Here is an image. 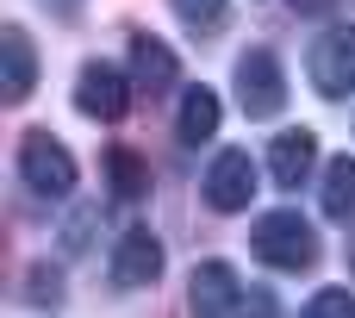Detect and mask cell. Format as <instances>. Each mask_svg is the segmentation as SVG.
<instances>
[{
	"instance_id": "6da1fadb",
	"label": "cell",
	"mask_w": 355,
	"mask_h": 318,
	"mask_svg": "<svg viewBox=\"0 0 355 318\" xmlns=\"http://www.w3.org/2000/svg\"><path fill=\"white\" fill-rule=\"evenodd\" d=\"M250 250H256V262H268V269H281V275H300V269L318 262V231H312L306 212L281 206V212H262V219L250 225Z\"/></svg>"
},
{
	"instance_id": "5bb4252c",
	"label": "cell",
	"mask_w": 355,
	"mask_h": 318,
	"mask_svg": "<svg viewBox=\"0 0 355 318\" xmlns=\"http://www.w3.org/2000/svg\"><path fill=\"white\" fill-rule=\"evenodd\" d=\"M324 219H355V156L324 162V194H318Z\"/></svg>"
},
{
	"instance_id": "30bf717a",
	"label": "cell",
	"mask_w": 355,
	"mask_h": 318,
	"mask_svg": "<svg viewBox=\"0 0 355 318\" xmlns=\"http://www.w3.org/2000/svg\"><path fill=\"white\" fill-rule=\"evenodd\" d=\"M312 162H318V137H312L306 125H293V131H281V137L268 144V175H275V187H287V194L312 175Z\"/></svg>"
},
{
	"instance_id": "ba28073f",
	"label": "cell",
	"mask_w": 355,
	"mask_h": 318,
	"mask_svg": "<svg viewBox=\"0 0 355 318\" xmlns=\"http://www.w3.org/2000/svg\"><path fill=\"white\" fill-rule=\"evenodd\" d=\"M106 275H112V287H150V281L162 275V237L144 231V225H131V231L112 244Z\"/></svg>"
},
{
	"instance_id": "52a82bcc",
	"label": "cell",
	"mask_w": 355,
	"mask_h": 318,
	"mask_svg": "<svg viewBox=\"0 0 355 318\" xmlns=\"http://www.w3.org/2000/svg\"><path fill=\"white\" fill-rule=\"evenodd\" d=\"M243 281H237V269L231 262H193V275H187V312L193 318H231L243 306Z\"/></svg>"
},
{
	"instance_id": "44dd1931",
	"label": "cell",
	"mask_w": 355,
	"mask_h": 318,
	"mask_svg": "<svg viewBox=\"0 0 355 318\" xmlns=\"http://www.w3.org/2000/svg\"><path fill=\"white\" fill-rule=\"evenodd\" d=\"M349 269H355V250H349Z\"/></svg>"
},
{
	"instance_id": "5b68a950",
	"label": "cell",
	"mask_w": 355,
	"mask_h": 318,
	"mask_svg": "<svg viewBox=\"0 0 355 318\" xmlns=\"http://www.w3.org/2000/svg\"><path fill=\"white\" fill-rule=\"evenodd\" d=\"M131 81L112 69V62H87L81 75H75V112L81 119H100V125H112V119H125V106H131Z\"/></svg>"
},
{
	"instance_id": "e0dca14e",
	"label": "cell",
	"mask_w": 355,
	"mask_h": 318,
	"mask_svg": "<svg viewBox=\"0 0 355 318\" xmlns=\"http://www.w3.org/2000/svg\"><path fill=\"white\" fill-rule=\"evenodd\" d=\"M25 300H37V306H56V300H62V275H56L50 262H37V269L25 275Z\"/></svg>"
},
{
	"instance_id": "8fae6325",
	"label": "cell",
	"mask_w": 355,
	"mask_h": 318,
	"mask_svg": "<svg viewBox=\"0 0 355 318\" xmlns=\"http://www.w3.org/2000/svg\"><path fill=\"white\" fill-rule=\"evenodd\" d=\"M0 62H6L0 94H6L12 106H19V100H31V87H37V50H31L25 25H6V31H0Z\"/></svg>"
},
{
	"instance_id": "d6986e66",
	"label": "cell",
	"mask_w": 355,
	"mask_h": 318,
	"mask_svg": "<svg viewBox=\"0 0 355 318\" xmlns=\"http://www.w3.org/2000/svg\"><path fill=\"white\" fill-rule=\"evenodd\" d=\"M87 231H94V212H75V219H69V231H62L69 256H81V250H87Z\"/></svg>"
},
{
	"instance_id": "277c9868",
	"label": "cell",
	"mask_w": 355,
	"mask_h": 318,
	"mask_svg": "<svg viewBox=\"0 0 355 318\" xmlns=\"http://www.w3.org/2000/svg\"><path fill=\"white\" fill-rule=\"evenodd\" d=\"M231 81H237V106L250 119H275L287 106V75H281V56L275 50H243L237 69H231Z\"/></svg>"
},
{
	"instance_id": "8992f818",
	"label": "cell",
	"mask_w": 355,
	"mask_h": 318,
	"mask_svg": "<svg viewBox=\"0 0 355 318\" xmlns=\"http://www.w3.org/2000/svg\"><path fill=\"white\" fill-rule=\"evenodd\" d=\"M256 181H262V169L250 162V150H218L212 169H206V206L212 212H243L256 200Z\"/></svg>"
},
{
	"instance_id": "9c48e42d",
	"label": "cell",
	"mask_w": 355,
	"mask_h": 318,
	"mask_svg": "<svg viewBox=\"0 0 355 318\" xmlns=\"http://www.w3.org/2000/svg\"><path fill=\"white\" fill-rule=\"evenodd\" d=\"M175 81H181V62H175V50H168L162 37L137 31V37H131V87L156 100V94H168Z\"/></svg>"
},
{
	"instance_id": "3957f363",
	"label": "cell",
	"mask_w": 355,
	"mask_h": 318,
	"mask_svg": "<svg viewBox=\"0 0 355 318\" xmlns=\"http://www.w3.org/2000/svg\"><path fill=\"white\" fill-rule=\"evenodd\" d=\"M306 75L324 100H349L355 94V25H331L312 37L306 50Z\"/></svg>"
},
{
	"instance_id": "9a60e30c",
	"label": "cell",
	"mask_w": 355,
	"mask_h": 318,
	"mask_svg": "<svg viewBox=\"0 0 355 318\" xmlns=\"http://www.w3.org/2000/svg\"><path fill=\"white\" fill-rule=\"evenodd\" d=\"M175 6V19L193 31V37H212L225 19H231V0H168Z\"/></svg>"
},
{
	"instance_id": "7a4b0ae2",
	"label": "cell",
	"mask_w": 355,
	"mask_h": 318,
	"mask_svg": "<svg viewBox=\"0 0 355 318\" xmlns=\"http://www.w3.org/2000/svg\"><path fill=\"white\" fill-rule=\"evenodd\" d=\"M19 181L44 200H62V194H75V156L50 131H25L19 137Z\"/></svg>"
},
{
	"instance_id": "2e32d148",
	"label": "cell",
	"mask_w": 355,
	"mask_h": 318,
	"mask_svg": "<svg viewBox=\"0 0 355 318\" xmlns=\"http://www.w3.org/2000/svg\"><path fill=\"white\" fill-rule=\"evenodd\" d=\"M300 318H355V294L349 287H324V294H312V306Z\"/></svg>"
},
{
	"instance_id": "ffe728a7",
	"label": "cell",
	"mask_w": 355,
	"mask_h": 318,
	"mask_svg": "<svg viewBox=\"0 0 355 318\" xmlns=\"http://www.w3.org/2000/svg\"><path fill=\"white\" fill-rule=\"evenodd\" d=\"M337 0H293V12H331Z\"/></svg>"
},
{
	"instance_id": "7c38bea8",
	"label": "cell",
	"mask_w": 355,
	"mask_h": 318,
	"mask_svg": "<svg viewBox=\"0 0 355 318\" xmlns=\"http://www.w3.org/2000/svg\"><path fill=\"white\" fill-rule=\"evenodd\" d=\"M218 119H225V106H218V94L200 81V87H187V94H181L175 137H181V144H212V137H218Z\"/></svg>"
},
{
	"instance_id": "4fadbf2b",
	"label": "cell",
	"mask_w": 355,
	"mask_h": 318,
	"mask_svg": "<svg viewBox=\"0 0 355 318\" xmlns=\"http://www.w3.org/2000/svg\"><path fill=\"white\" fill-rule=\"evenodd\" d=\"M106 175H112V194H119V200H144V194H150V162H144L137 150H125V144L106 150Z\"/></svg>"
},
{
	"instance_id": "ac0fdd59",
	"label": "cell",
	"mask_w": 355,
	"mask_h": 318,
	"mask_svg": "<svg viewBox=\"0 0 355 318\" xmlns=\"http://www.w3.org/2000/svg\"><path fill=\"white\" fill-rule=\"evenodd\" d=\"M237 318H281V306H275V294H268V287H250V294H243V306H237Z\"/></svg>"
}]
</instances>
